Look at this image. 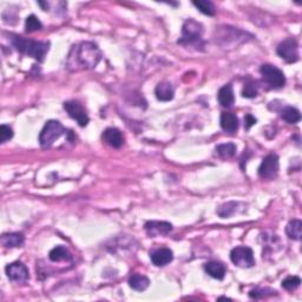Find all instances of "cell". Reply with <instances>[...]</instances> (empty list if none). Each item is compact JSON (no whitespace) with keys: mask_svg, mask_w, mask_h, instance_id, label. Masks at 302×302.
Returning a JSON list of instances; mask_svg holds the SVG:
<instances>
[{"mask_svg":"<svg viewBox=\"0 0 302 302\" xmlns=\"http://www.w3.org/2000/svg\"><path fill=\"white\" fill-rule=\"evenodd\" d=\"M255 124H256V118L250 114L246 115V117H244V128H246L247 130H249V129Z\"/></svg>","mask_w":302,"mask_h":302,"instance_id":"30","label":"cell"},{"mask_svg":"<svg viewBox=\"0 0 302 302\" xmlns=\"http://www.w3.org/2000/svg\"><path fill=\"white\" fill-rule=\"evenodd\" d=\"M236 206L237 205L235 202L225 203V205H222L219 209H217V214H219V216H221L222 219L232 216L233 214L236 212Z\"/></svg>","mask_w":302,"mask_h":302,"instance_id":"26","label":"cell"},{"mask_svg":"<svg viewBox=\"0 0 302 302\" xmlns=\"http://www.w3.org/2000/svg\"><path fill=\"white\" fill-rule=\"evenodd\" d=\"M64 109H65L66 113L69 114V116L77 122L79 127L84 128L89 124L90 118L87 116L85 109L81 107L79 102L67 100L64 103Z\"/></svg>","mask_w":302,"mask_h":302,"instance_id":"8","label":"cell"},{"mask_svg":"<svg viewBox=\"0 0 302 302\" xmlns=\"http://www.w3.org/2000/svg\"><path fill=\"white\" fill-rule=\"evenodd\" d=\"M6 275L13 282L23 283L29 280V269L22 262H13L6 267Z\"/></svg>","mask_w":302,"mask_h":302,"instance_id":"10","label":"cell"},{"mask_svg":"<svg viewBox=\"0 0 302 302\" xmlns=\"http://www.w3.org/2000/svg\"><path fill=\"white\" fill-rule=\"evenodd\" d=\"M102 138H103L105 143L115 149H120L124 143V138L122 132L115 128L105 129L103 135H102Z\"/></svg>","mask_w":302,"mask_h":302,"instance_id":"12","label":"cell"},{"mask_svg":"<svg viewBox=\"0 0 302 302\" xmlns=\"http://www.w3.org/2000/svg\"><path fill=\"white\" fill-rule=\"evenodd\" d=\"M102 60V51L92 42H81L71 47L66 58V69L80 72L94 69Z\"/></svg>","mask_w":302,"mask_h":302,"instance_id":"1","label":"cell"},{"mask_svg":"<svg viewBox=\"0 0 302 302\" xmlns=\"http://www.w3.org/2000/svg\"><path fill=\"white\" fill-rule=\"evenodd\" d=\"M49 257L53 262H60V261H69L71 260V254L65 247L58 246L56 248H53L49 254Z\"/></svg>","mask_w":302,"mask_h":302,"instance_id":"21","label":"cell"},{"mask_svg":"<svg viewBox=\"0 0 302 302\" xmlns=\"http://www.w3.org/2000/svg\"><path fill=\"white\" fill-rule=\"evenodd\" d=\"M220 124H221V128L226 132L234 134L239 129V118H237L235 114L223 113L221 115V118H220Z\"/></svg>","mask_w":302,"mask_h":302,"instance_id":"14","label":"cell"},{"mask_svg":"<svg viewBox=\"0 0 302 302\" xmlns=\"http://www.w3.org/2000/svg\"><path fill=\"white\" fill-rule=\"evenodd\" d=\"M12 137H13L12 128L5 124L2 125V127H0V142H2V143H5V142L11 140Z\"/></svg>","mask_w":302,"mask_h":302,"instance_id":"29","label":"cell"},{"mask_svg":"<svg viewBox=\"0 0 302 302\" xmlns=\"http://www.w3.org/2000/svg\"><path fill=\"white\" fill-rule=\"evenodd\" d=\"M216 152L222 158H232L236 154V145L234 143L220 144L216 147Z\"/></svg>","mask_w":302,"mask_h":302,"instance_id":"23","label":"cell"},{"mask_svg":"<svg viewBox=\"0 0 302 302\" xmlns=\"http://www.w3.org/2000/svg\"><path fill=\"white\" fill-rule=\"evenodd\" d=\"M25 241V237L22 233H10L4 234L2 236V244L5 248H17V247H22Z\"/></svg>","mask_w":302,"mask_h":302,"instance_id":"18","label":"cell"},{"mask_svg":"<svg viewBox=\"0 0 302 302\" xmlns=\"http://www.w3.org/2000/svg\"><path fill=\"white\" fill-rule=\"evenodd\" d=\"M281 117L289 124H296L301 120V114L297 109L293 107H287L281 111Z\"/></svg>","mask_w":302,"mask_h":302,"instance_id":"22","label":"cell"},{"mask_svg":"<svg viewBox=\"0 0 302 302\" xmlns=\"http://www.w3.org/2000/svg\"><path fill=\"white\" fill-rule=\"evenodd\" d=\"M217 99L219 103L222 105L223 108H232L234 102H235V96H234L233 86L230 84L222 86L220 89L219 93H217Z\"/></svg>","mask_w":302,"mask_h":302,"instance_id":"16","label":"cell"},{"mask_svg":"<svg viewBox=\"0 0 302 302\" xmlns=\"http://www.w3.org/2000/svg\"><path fill=\"white\" fill-rule=\"evenodd\" d=\"M230 260L237 267L250 268L255 264L253 250L248 247H236L230 252Z\"/></svg>","mask_w":302,"mask_h":302,"instance_id":"6","label":"cell"},{"mask_svg":"<svg viewBox=\"0 0 302 302\" xmlns=\"http://www.w3.org/2000/svg\"><path fill=\"white\" fill-rule=\"evenodd\" d=\"M144 229L150 237L168 235L172 230V225L165 221H149L145 223Z\"/></svg>","mask_w":302,"mask_h":302,"instance_id":"11","label":"cell"},{"mask_svg":"<svg viewBox=\"0 0 302 302\" xmlns=\"http://www.w3.org/2000/svg\"><path fill=\"white\" fill-rule=\"evenodd\" d=\"M260 73L263 77V79L274 89H281L286 84L284 73L276 66L270 65V64H264L261 66Z\"/></svg>","mask_w":302,"mask_h":302,"instance_id":"5","label":"cell"},{"mask_svg":"<svg viewBox=\"0 0 302 302\" xmlns=\"http://www.w3.org/2000/svg\"><path fill=\"white\" fill-rule=\"evenodd\" d=\"M206 273L216 280H223L226 276V267L221 262L217 261H210L205 264Z\"/></svg>","mask_w":302,"mask_h":302,"instance_id":"17","label":"cell"},{"mask_svg":"<svg viewBox=\"0 0 302 302\" xmlns=\"http://www.w3.org/2000/svg\"><path fill=\"white\" fill-rule=\"evenodd\" d=\"M150 259L156 267H163L174 260V254L169 248H159L150 253Z\"/></svg>","mask_w":302,"mask_h":302,"instance_id":"13","label":"cell"},{"mask_svg":"<svg viewBox=\"0 0 302 302\" xmlns=\"http://www.w3.org/2000/svg\"><path fill=\"white\" fill-rule=\"evenodd\" d=\"M12 44L19 52H22L26 56L32 57L38 62H43L44 57L49 52L50 43L46 42H36V40H30L24 38V37L13 36Z\"/></svg>","mask_w":302,"mask_h":302,"instance_id":"2","label":"cell"},{"mask_svg":"<svg viewBox=\"0 0 302 302\" xmlns=\"http://www.w3.org/2000/svg\"><path fill=\"white\" fill-rule=\"evenodd\" d=\"M42 29H43V24L35 15H31V16L27 17L26 22H25L26 32H29V33L36 32V31H39V30H42Z\"/></svg>","mask_w":302,"mask_h":302,"instance_id":"25","label":"cell"},{"mask_svg":"<svg viewBox=\"0 0 302 302\" xmlns=\"http://www.w3.org/2000/svg\"><path fill=\"white\" fill-rule=\"evenodd\" d=\"M129 286H130L134 290L137 291H144L148 289V287L150 286V280L148 279L145 275H140V274H135L129 279Z\"/></svg>","mask_w":302,"mask_h":302,"instance_id":"19","label":"cell"},{"mask_svg":"<svg viewBox=\"0 0 302 302\" xmlns=\"http://www.w3.org/2000/svg\"><path fill=\"white\" fill-rule=\"evenodd\" d=\"M202 33H203V26L201 24L197 23L194 19L186 20V22L183 24V27H182L183 37L178 43L185 44V45L197 43L201 40Z\"/></svg>","mask_w":302,"mask_h":302,"instance_id":"4","label":"cell"},{"mask_svg":"<svg viewBox=\"0 0 302 302\" xmlns=\"http://www.w3.org/2000/svg\"><path fill=\"white\" fill-rule=\"evenodd\" d=\"M276 51L277 54L287 63H295L298 60V45L293 38H288L280 43Z\"/></svg>","mask_w":302,"mask_h":302,"instance_id":"9","label":"cell"},{"mask_svg":"<svg viewBox=\"0 0 302 302\" xmlns=\"http://www.w3.org/2000/svg\"><path fill=\"white\" fill-rule=\"evenodd\" d=\"M259 94L257 86L254 83H246L242 90V96L246 98H255Z\"/></svg>","mask_w":302,"mask_h":302,"instance_id":"28","label":"cell"},{"mask_svg":"<svg viewBox=\"0 0 302 302\" xmlns=\"http://www.w3.org/2000/svg\"><path fill=\"white\" fill-rule=\"evenodd\" d=\"M301 283V279L298 276H288L287 279H284L282 281V287L286 290H294L300 286Z\"/></svg>","mask_w":302,"mask_h":302,"instance_id":"27","label":"cell"},{"mask_svg":"<svg viewBox=\"0 0 302 302\" xmlns=\"http://www.w3.org/2000/svg\"><path fill=\"white\" fill-rule=\"evenodd\" d=\"M155 94L156 97H157V99L161 102L171 100L175 94L174 86H172L169 81H162V83H159L158 85L156 86Z\"/></svg>","mask_w":302,"mask_h":302,"instance_id":"15","label":"cell"},{"mask_svg":"<svg viewBox=\"0 0 302 302\" xmlns=\"http://www.w3.org/2000/svg\"><path fill=\"white\" fill-rule=\"evenodd\" d=\"M280 163L275 154H270L263 158L259 168V176L263 179H274L279 174Z\"/></svg>","mask_w":302,"mask_h":302,"instance_id":"7","label":"cell"},{"mask_svg":"<svg viewBox=\"0 0 302 302\" xmlns=\"http://www.w3.org/2000/svg\"><path fill=\"white\" fill-rule=\"evenodd\" d=\"M192 5H194L199 12L203 13V15H206V16L212 17L215 15V12H216L215 6H214L213 3L207 2V0H198V2H194L192 3Z\"/></svg>","mask_w":302,"mask_h":302,"instance_id":"24","label":"cell"},{"mask_svg":"<svg viewBox=\"0 0 302 302\" xmlns=\"http://www.w3.org/2000/svg\"><path fill=\"white\" fill-rule=\"evenodd\" d=\"M66 134V129L63 127L62 123L58 121H49L44 125L42 132L39 135V143L42 148L47 149L52 147L60 136Z\"/></svg>","mask_w":302,"mask_h":302,"instance_id":"3","label":"cell"},{"mask_svg":"<svg viewBox=\"0 0 302 302\" xmlns=\"http://www.w3.org/2000/svg\"><path fill=\"white\" fill-rule=\"evenodd\" d=\"M286 233L291 240H301L302 236V222L300 220H293L286 227Z\"/></svg>","mask_w":302,"mask_h":302,"instance_id":"20","label":"cell"}]
</instances>
